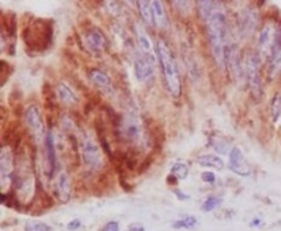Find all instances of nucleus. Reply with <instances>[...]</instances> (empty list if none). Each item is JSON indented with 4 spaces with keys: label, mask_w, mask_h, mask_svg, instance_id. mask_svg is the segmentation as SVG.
Instances as JSON below:
<instances>
[{
    "label": "nucleus",
    "mask_w": 281,
    "mask_h": 231,
    "mask_svg": "<svg viewBox=\"0 0 281 231\" xmlns=\"http://www.w3.org/2000/svg\"><path fill=\"white\" fill-rule=\"evenodd\" d=\"M208 40L215 64L218 67H225L226 61V37H228V27H226V17L222 10H216L214 15L207 20Z\"/></svg>",
    "instance_id": "f257e3e1"
},
{
    "label": "nucleus",
    "mask_w": 281,
    "mask_h": 231,
    "mask_svg": "<svg viewBox=\"0 0 281 231\" xmlns=\"http://www.w3.org/2000/svg\"><path fill=\"white\" fill-rule=\"evenodd\" d=\"M156 54L159 57L160 65H162V72L163 76H164L166 88L174 97L180 96L182 83H180V78H178V65H176V61L173 58V54H172L169 45L166 44V41H163V40L158 41Z\"/></svg>",
    "instance_id": "f03ea898"
},
{
    "label": "nucleus",
    "mask_w": 281,
    "mask_h": 231,
    "mask_svg": "<svg viewBox=\"0 0 281 231\" xmlns=\"http://www.w3.org/2000/svg\"><path fill=\"white\" fill-rule=\"evenodd\" d=\"M22 38L27 48L32 53H41L48 48L52 40V24L42 19H36L27 24Z\"/></svg>",
    "instance_id": "7ed1b4c3"
},
{
    "label": "nucleus",
    "mask_w": 281,
    "mask_h": 231,
    "mask_svg": "<svg viewBox=\"0 0 281 231\" xmlns=\"http://www.w3.org/2000/svg\"><path fill=\"white\" fill-rule=\"evenodd\" d=\"M260 61L259 55L254 53H249L244 58V71H246V78L250 85L252 93L256 99L262 96V78H260Z\"/></svg>",
    "instance_id": "20e7f679"
},
{
    "label": "nucleus",
    "mask_w": 281,
    "mask_h": 231,
    "mask_svg": "<svg viewBox=\"0 0 281 231\" xmlns=\"http://www.w3.org/2000/svg\"><path fill=\"white\" fill-rule=\"evenodd\" d=\"M80 155L83 162L92 169H97L102 166V151L100 147L89 134H83L80 138Z\"/></svg>",
    "instance_id": "39448f33"
},
{
    "label": "nucleus",
    "mask_w": 281,
    "mask_h": 231,
    "mask_svg": "<svg viewBox=\"0 0 281 231\" xmlns=\"http://www.w3.org/2000/svg\"><path fill=\"white\" fill-rule=\"evenodd\" d=\"M277 31H276V26L272 23H267L263 26V29L260 30L259 40H258V55H259L260 61H266L270 58V55L273 53L274 47L277 44Z\"/></svg>",
    "instance_id": "423d86ee"
},
{
    "label": "nucleus",
    "mask_w": 281,
    "mask_h": 231,
    "mask_svg": "<svg viewBox=\"0 0 281 231\" xmlns=\"http://www.w3.org/2000/svg\"><path fill=\"white\" fill-rule=\"evenodd\" d=\"M118 131L126 141L136 142L140 138V120L131 116V114L126 116L124 119H121V121H120Z\"/></svg>",
    "instance_id": "0eeeda50"
},
{
    "label": "nucleus",
    "mask_w": 281,
    "mask_h": 231,
    "mask_svg": "<svg viewBox=\"0 0 281 231\" xmlns=\"http://www.w3.org/2000/svg\"><path fill=\"white\" fill-rule=\"evenodd\" d=\"M156 60L154 58H149V57H145V55H138L135 58V62H134V71H135V75H136V79L140 82L145 83L148 82L149 79L154 76V67H155Z\"/></svg>",
    "instance_id": "6e6552de"
},
{
    "label": "nucleus",
    "mask_w": 281,
    "mask_h": 231,
    "mask_svg": "<svg viewBox=\"0 0 281 231\" xmlns=\"http://www.w3.org/2000/svg\"><path fill=\"white\" fill-rule=\"evenodd\" d=\"M24 121H26L27 127L30 128L31 134L36 135L38 140H40L42 137V134H44V126H42L41 114H40V110L37 109V106H28L24 110Z\"/></svg>",
    "instance_id": "1a4fd4ad"
},
{
    "label": "nucleus",
    "mask_w": 281,
    "mask_h": 231,
    "mask_svg": "<svg viewBox=\"0 0 281 231\" xmlns=\"http://www.w3.org/2000/svg\"><path fill=\"white\" fill-rule=\"evenodd\" d=\"M230 169L232 172H235L239 176H248V175H250V168H249L246 159L242 155V151L238 148V147H234V148L230 149Z\"/></svg>",
    "instance_id": "9d476101"
},
{
    "label": "nucleus",
    "mask_w": 281,
    "mask_h": 231,
    "mask_svg": "<svg viewBox=\"0 0 281 231\" xmlns=\"http://www.w3.org/2000/svg\"><path fill=\"white\" fill-rule=\"evenodd\" d=\"M84 41H86L88 48L94 54L104 53L106 48H107V40L103 36V33L100 30H97V29L88 31L84 34Z\"/></svg>",
    "instance_id": "9b49d317"
},
{
    "label": "nucleus",
    "mask_w": 281,
    "mask_h": 231,
    "mask_svg": "<svg viewBox=\"0 0 281 231\" xmlns=\"http://www.w3.org/2000/svg\"><path fill=\"white\" fill-rule=\"evenodd\" d=\"M258 13L256 10H252L248 9L244 10V15L240 17V33L242 36H252L254 30H256V26H258Z\"/></svg>",
    "instance_id": "f8f14e48"
},
{
    "label": "nucleus",
    "mask_w": 281,
    "mask_h": 231,
    "mask_svg": "<svg viewBox=\"0 0 281 231\" xmlns=\"http://www.w3.org/2000/svg\"><path fill=\"white\" fill-rule=\"evenodd\" d=\"M135 34H136V41H138V47H140V55H145V57H149V58H154L156 60L155 53H154V47H152V43L150 40L146 36V33L144 31V29L140 26H135Z\"/></svg>",
    "instance_id": "ddd939ff"
},
{
    "label": "nucleus",
    "mask_w": 281,
    "mask_h": 231,
    "mask_svg": "<svg viewBox=\"0 0 281 231\" xmlns=\"http://www.w3.org/2000/svg\"><path fill=\"white\" fill-rule=\"evenodd\" d=\"M281 72V40H277V44L274 47L273 53L268 58V71L267 75L270 79L276 78Z\"/></svg>",
    "instance_id": "4468645a"
},
{
    "label": "nucleus",
    "mask_w": 281,
    "mask_h": 231,
    "mask_svg": "<svg viewBox=\"0 0 281 231\" xmlns=\"http://www.w3.org/2000/svg\"><path fill=\"white\" fill-rule=\"evenodd\" d=\"M56 190L60 194V201L68 203L72 194V189H70V179L68 176L66 172H60V176L56 179Z\"/></svg>",
    "instance_id": "2eb2a0df"
},
{
    "label": "nucleus",
    "mask_w": 281,
    "mask_h": 231,
    "mask_svg": "<svg viewBox=\"0 0 281 231\" xmlns=\"http://www.w3.org/2000/svg\"><path fill=\"white\" fill-rule=\"evenodd\" d=\"M89 78L90 81L94 83L96 86H98L100 89L106 90V92H112V83H111L110 76L107 74H104L103 71H100V69H92L89 72Z\"/></svg>",
    "instance_id": "dca6fc26"
},
{
    "label": "nucleus",
    "mask_w": 281,
    "mask_h": 231,
    "mask_svg": "<svg viewBox=\"0 0 281 231\" xmlns=\"http://www.w3.org/2000/svg\"><path fill=\"white\" fill-rule=\"evenodd\" d=\"M45 159H46V168H48V175L52 176L55 171V145H54V137L50 131L45 137Z\"/></svg>",
    "instance_id": "f3484780"
},
{
    "label": "nucleus",
    "mask_w": 281,
    "mask_h": 231,
    "mask_svg": "<svg viewBox=\"0 0 281 231\" xmlns=\"http://www.w3.org/2000/svg\"><path fill=\"white\" fill-rule=\"evenodd\" d=\"M152 8H154V19H155V26L159 29H168L169 27V20H168V15L163 6L162 2H152Z\"/></svg>",
    "instance_id": "a211bd4d"
},
{
    "label": "nucleus",
    "mask_w": 281,
    "mask_h": 231,
    "mask_svg": "<svg viewBox=\"0 0 281 231\" xmlns=\"http://www.w3.org/2000/svg\"><path fill=\"white\" fill-rule=\"evenodd\" d=\"M2 182H4V179L10 178L12 172H13V157L10 154V151L8 148H2Z\"/></svg>",
    "instance_id": "6ab92c4d"
},
{
    "label": "nucleus",
    "mask_w": 281,
    "mask_h": 231,
    "mask_svg": "<svg viewBox=\"0 0 281 231\" xmlns=\"http://www.w3.org/2000/svg\"><path fill=\"white\" fill-rule=\"evenodd\" d=\"M138 12H140L142 20L146 23L148 26H154L155 24V19H154V8H152V2H138Z\"/></svg>",
    "instance_id": "aec40b11"
},
{
    "label": "nucleus",
    "mask_w": 281,
    "mask_h": 231,
    "mask_svg": "<svg viewBox=\"0 0 281 231\" xmlns=\"http://www.w3.org/2000/svg\"><path fill=\"white\" fill-rule=\"evenodd\" d=\"M56 95H58V99L64 105H74L78 103V99H76V95L70 88H68L65 83H60L56 86Z\"/></svg>",
    "instance_id": "412c9836"
},
{
    "label": "nucleus",
    "mask_w": 281,
    "mask_h": 231,
    "mask_svg": "<svg viewBox=\"0 0 281 231\" xmlns=\"http://www.w3.org/2000/svg\"><path fill=\"white\" fill-rule=\"evenodd\" d=\"M197 164L201 166H208V168H215V169H222L224 168V159L212 154H206L197 158Z\"/></svg>",
    "instance_id": "4be33fe9"
},
{
    "label": "nucleus",
    "mask_w": 281,
    "mask_h": 231,
    "mask_svg": "<svg viewBox=\"0 0 281 231\" xmlns=\"http://www.w3.org/2000/svg\"><path fill=\"white\" fill-rule=\"evenodd\" d=\"M216 5H218V3H215V2H198L197 6L200 8L198 9V12H200L201 17H202L204 20H208V19L216 12L214 9V6H216Z\"/></svg>",
    "instance_id": "5701e85b"
},
{
    "label": "nucleus",
    "mask_w": 281,
    "mask_h": 231,
    "mask_svg": "<svg viewBox=\"0 0 281 231\" xmlns=\"http://www.w3.org/2000/svg\"><path fill=\"white\" fill-rule=\"evenodd\" d=\"M211 145H212V148L216 151V152H220V154H228V151H230V144L226 141H224L221 137H211Z\"/></svg>",
    "instance_id": "b1692460"
},
{
    "label": "nucleus",
    "mask_w": 281,
    "mask_h": 231,
    "mask_svg": "<svg viewBox=\"0 0 281 231\" xmlns=\"http://www.w3.org/2000/svg\"><path fill=\"white\" fill-rule=\"evenodd\" d=\"M170 173L174 175V178L186 179L188 176V166L186 164H182V162H178V164H174L172 166Z\"/></svg>",
    "instance_id": "393cba45"
},
{
    "label": "nucleus",
    "mask_w": 281,
    "mask_h": 231,
    "mask_svg": "<svg viewBox=\"0 0 281 231\" xmlns=\"http://www.w3.org/2000/svg\"><path fill=\"white\" fill-rule=\"evenodd\" d=\"M197 220L192 216H187L182 220H178L176 223H173V228H187V230H192L196 227Z\"/></svg>",
    "instance_id": "a878e982"
},
{
    "label": "nucleus",
    "mask_w": 281,
    "mask_h": 231,
    "mask_svg": "<svg viewBox=\"0 0 281 231\" xmlns=\"http://www.w3.org/2000/svg\"><path fill=\"white\" fill-rule=\"evenodd\" d=\"M272 117L274 123H277L281 117V95H276L272 103Z\"/></svg>",
    "instance_id": "bb28decb"
},
{
    "label": "nucleus",
    "mask_w": 281,
    "mask_h": 231,
    "mask_svg": "<svg viewBox=\"0 0 281 231\" xmlns=\"http://www.w3.org/2000/svg\"><path fill=\"white\" fill-rule=\"evenodd\" d=\"M220 204H221V199H218V197H215V196H211V197L206 199V201L202 203L201 210L208 213V211H212L215 207H218Z\"/></svg>",
    "instance_id": "cd10ccee"
},
{
    "label": "nucleus",
    "mask_w": 281,
    "mask_h": 231,
    "mask_svg": "<svg viewBox=\"0 0 281 231\" xmlns=\"http://www.w3.org/2000/svg\"><path fill=\"white\" fill-rule=\"evenodd\" d=\"M51 227L45 223H37V221H31L26 224V231H50Z\"/></svg>",
    "instance_id": "c85d7f7f"
},
{
    "label": "nucleus",
    "mask_w": 281,
    "mask_h": 231,
    "mask_svg": "<svg viewBox=\"0 0 281 231\" xmlns=\"http://www.w3.org/2000/svg\"><path fill=\"white\" fill-rule=\"evenodd\" d=\"M201 179L204 180V182H208V183H214L215 182V175L212 172H202L201 173Z\"/></svg>",
    "instance_id": "c756f323"
},
{
    "label": "nucleus",
    "mask_w": 281,
    "mask_h": 231,
    "mask_svg": "<svg viewBox=\"0 0 281 231\" xmlns=\"http://www.w3.org/2000/svg\"><path fill=\"white\" fill-rule=\"evenodd\" d=\"M102 231H120V224L117 221H110L104 225Z\"/></svg>",
    "instance_id": "7c9ffc66"
},
{
    "label": "nucleus",
    "mask_w": 281,
    "mask_h": 231,
    "mask_svg": "<svg viewBox=\"0 0 281 231\" xmlns=\"http://www.w3.org/2000/svg\"><path fill=\"white\" fill-rule=\"evenodd\" d=\"M80 225H82L80 220H78V218H74V220H72L70 223L68 224V230H70V231L78 230V228H79Z\"/></svg>",
    "instance_id": "2f4dec72"
},
{
    "label": "nucleus",
    "mask_w": 281,
    "mask_h": 231,
    "mask_svg": "<svg viewBox=\"0 0 281 231\" xmlns=\"http://www.w3.org/2000/svg\"><path fill=\"white\" fill-rule=\"evenodd\" d=\"M130 231H145V228L140 224H131L130 225Z\"/></svg>",
    "instance_id": "473e14b6"
},
{
    "label": "nucleus",
    "mask_w": 281,
    "mask_h": 231,
    "mask_svg": "<svg viewBox=\"0 0 281 231\" xmlns=\"http://www.w3.org/2000/svg\"><path fill=\"white\" fill-rule=\"evenodd\" d=\"M174 193L178 194V199H180V200H184V199H188V196H187V194L182 193V192H180L178 189H174Z\"/></svg>",
    "instance_id": "72a5a7b5"
},
{
    "label": "nucleus",
    "mask_w": 281,
    "mask_h": 231,
    "mask_svg": "<svg viewBox=\"0 0 281 231\" xmlns=\"http://www.w3.org/2000/svg\"><path fill=\"white\" fill-rule=\"evenodd\" d=\"M259 224H260L259 218H254V220H252L250 225H259Z\"/></svg>",
    "instance_id": "f704fd0d"
}]
</instances>
